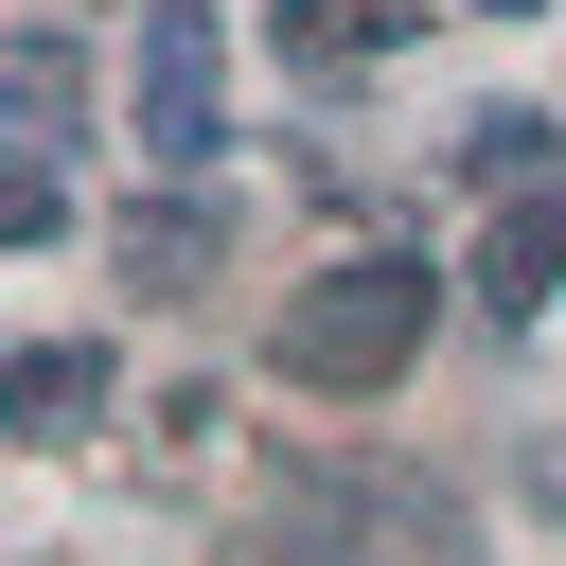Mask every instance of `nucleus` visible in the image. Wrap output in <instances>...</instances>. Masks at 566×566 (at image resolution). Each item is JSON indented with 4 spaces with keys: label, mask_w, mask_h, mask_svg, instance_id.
<instances>
[{
    "label": "nucleus",
    "mask_w": 566,
    "mask_h": 566,
    "mask_svg": "<svg viewBox=\"0 0 566 566\" xmlns=\"http://www.w3.org/2000/svg\"><path fill=\"white\" fill-rule=\"evenodd\" d=\"M124 248H142V283H195V265H212V230H195V212H142Z\"/></svg>",
    "instance_id": "6"
},
{
    "label": "nucleus",
    "mask_w": 566,
    "mask_h": 566,
    "mask_svg": "<svg viewBox=\"0 0 566 566\" xmlns=\"http://www.w3.org/2000/svg\"><path fill=\"white\" fill-rule=\"evenodd\" d=\"M478 301H495V318H548V301H566V142L495 195V230H478Z\"/></svg>",
    "instance_id": "3"
},
{
    "label": "nucleus",
    "mask_w": 566,
    "mask_h": 566,
    "mask_svg": "<svg viewBox=\"0 0 566 566\" xmlns=\"http://www.w3.org/2000/svg\"><path fill=\"white\" fill-rule=\"evenodd\" d=\"M71 407H106V354H18V424H35V442H53V424H71Z\"/></svg>",
    "instance_id": "5"
},
{
    "label": "nucleus",
    "mask_w": 566,
    "mask_h": 566,
    "mask_svg": "<svg viewBox=\"0 0 566 566\" xmlns=\"http://www.w3.org/2000/svg\"><path fill=\"white\" fill-rule=\"evenodd\" d=\"M478 18H548V0H478Z\"/></svg>",
    "instance_id": "7"
},
{
    "label": "nucleus",
    "mask_w": 566,
    "mask_h": 566,
    "mask_svg": "<svg viewBox=\"0 0 566 566\" xmlns=\"http://www.w3.org/2000/svg\"><path fill=\"white\" fill-rule=\"evenodd\" d=\"M407 354H424V265L371 230L354 265H318V283H301V318H283V371H318V389H389Z\"/></svg>",
    "instance_id": "1"
},
{
    "label": "nucleus",
    "mask_w": 566,
    "mask_h": 566,
    "mask_svg": "<svg viewBox=\"0 0 566 566\" xmlns=\"http://www.w3.org/2000/svg\"><path fill=\"white\" fill-rule=\"evenodd\" d=\"M265 35H283L301 71H389V53H407V0H283Z\"/></svg>",
    "instance_id": "4"
},
{
    "label": "nucleus",
    "mask_w": 566,
    "mask_h": 566,
    "mask_svg": "<svg viewBox=\"0 0 566 566\" xmlns=\"http://www.w3.org/2000/svg\"><path fill=\"white\" fill-rule=\"evenodd\" d=\"M142 159H159L177 195L230 159V35H212V0H159V18H142Z\"/></svg>",
    "instance_id": "2"
}]
</instances>
